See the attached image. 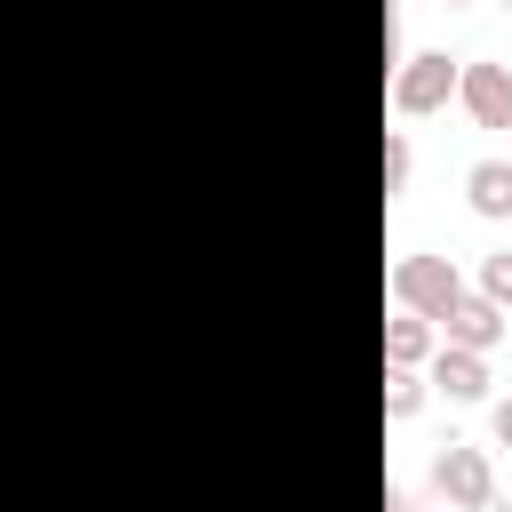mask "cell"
I'll return each mask as SVG.
<instances>
[{"instance_id":"1","label":"cell","mask_w":512,"mask_h":512,"mask_svg":"<svg viewBox=\"0 0 512 512\" xmlns=\"http://www.w3.org/2000/svg\"><path fill=\"white\" fill-rule=\"evenodd\" d=\"M456 296H464V280H456V264H448V256H400V264H392V304H400V312L440 320Z\"/></svg>"},{"instance_id":"2","label":"cell","mask_w":512,"mask_h":512,"mask_svg":"<svg viewBox=\"0 0 512 512\" xmlns=\"http://www.w3.org/2000/svg\"><path fill=\"white\" fill-rule=\"evenodd\" d=\"M448 96H456V64H448L440 48L400 56V72H392V112H400V120H424V112H440Z\"/></svg>"},{"instance_id":"3","label":"cell","mask_w":512,"mask_h":512,"mask_svg":"<svg viewBox=\"0 0 512 512\" xmlns=\"http://www.w3.org/2000/svg\"><path fill=\"white\" fill-rule=\"evenodd\" d=\"M432 488H440L456 512H488V504H496V464H488V448L448 440V448L432 456Z\"/></svg>"},{"instance_id":"4","label":"cell","mask_w":512,"mask_h":512,"mask_svg":"<svg viewBox=\"0 0 512 512\" xmlns=\"http://www.w3.org/2000/svg\"><path fill=\"white\" fill-rule=\"evenodd\" d=\"M456 104L472 128H512V64H456Z\"/></svg>"},{"instance_id":"5","label":"cell","mask_w":512,"mask_h":512,"mask_svg":"<svg viewBox=\"0 0 512 512\" xmlns=\"http://www.w3.org/2000/svg\"><path fill=\"white\" fill-rule=\"evenodd\" d=\"M440 328H448V344H464V352H496V344H504V304H488L480 288H464V296L440 312Z\"/></svg>"},{"instance_id":"6","label":"cell","mask_w":512,"mask_h":512,"mask_svg":"<svg viewBox=\"0 0 512 512\" xmlns=\"http://www.w3.org/2000/svg\"><path fill=\"white\" fill-rule=\"evenodd\" d=\"M432 392H448L456 408H472V400H488V352H464V344H440V360H432Z\"/></svg>"},{"instance_id":"7","label":"cell","mask_w":512,"mask_h":512,"mask_svg":"<svg viewBox=\"0 0 512 512\" xmlns=\"http://www.w3.org/2000/svg\"><path fill=\"white\" fill-rule=\"evenodd\" d=\"M464 200H472V216H512V160H480L472 176H464Z\"/></svg>"},{"instance_id":"8","label":"cell","mask_w":512,"mask_h":512,"mask_svg":"<svg viewBox=\"0 0 512 512\" xmlns=\"http://www.w3.org/2000/svg\"><path fill=\"white\" fill-rule=\"evenodd\" d=\"M424 352H432V320H416V312L384 320V368H416Z\"/></svg>"},{"instance_id":"9","label":"cell","mask_w":512,"mask_h":512,"mask_svg":"<svg viewBox=\"0 0 512 512\" xmlns=\"http://www.w3.org/2000/svg\"><path fill=\"white\" fill-rule=\"evenodd\" d=\"M424 392H432V384H424L416 368H384V416H392V424H408V416L424 408Z\"/></svg>"},{"instance_id":"10","label":"cell","mask_w":512,"mask_h":512,"mask_svg":"<svg viewBox=\"0 0 512 512\" xmlns=\"http://www.w3.org/2000/svg\"><path fill=\"white\" fill-rule=\"evenodd\" d=\"M408 168H416L408 136H384V192H408Z\"/></svg>"},{"instance_id":"11","label":"cell","mask_w":512,"mask_h":512,"mask_svg":"<svg viewBox=\"0 0 512 512\" xmlns=\"http://www.w3.org/2000/svg\"><path fill=\"white\" fill-rule=\"evenodd\" d=\"M480 296L512 312V256H488V264H480Z\"/></svg>"},{"instance_id":"12","label":"cell","mask_w":512,"mask_h":512,"mask_svg":"<svg viewBox=\"0 0 512 512\" xmlns=\"http://www.w3.org/2000/svg\"><path fill=\"white\" fill-rule=\"evenodd\" d=\"M488 432H496V440L512 448V400H496V408H488Z\"/></svg>"},{"instance_id":"13","label":"cell","mask_w":512,"mask_h":512,"mask_svg":"<svg viewBox=\"0 0 512 512\" xmlns=\"http://www.w3.org/2000/svg\"><path fill=\"white\" fill-rule=\"evenodd\" d=\"M384 512H416V496H400V488H392V496H384Z\"/></svg>"},{"instance_id":"14","label":"cell","mask_w":512,"mask_h":512,"mask_svg":"<svg viewBox=\"0 0 512 512\" xmlns=\"http://www.w3.org/2000/svg\"><path fill=\"white\" fill-rule=\"evenodd\" d=\"M504 8H512V0H504Z\"/></svg>"},{"instance_id":"15","label":"cell","mask_w":512,"mask_h":512,"mask_svg":"<svg viewBox=\"0 0 512 512\" xmlns=\"http://www.w3.org/2000/svg\"><path fill=\"white\" fill-rule=\"evenodd\" d=\"M504 512H512V504H504Z\"/></svg>"},{"instance_id":"16","label":"cell","mask_w":512,"mask_h":512,"mask_svg":"<svg viewBox=\"0 0 512 512\" xmlns=\"http://www.w3.org/2000/svg\"><path fill=\"white\" fill-rule=\"evenodd\" d=\"M448 8H456V0H448Z\"/></svg>"}]
</instances>
